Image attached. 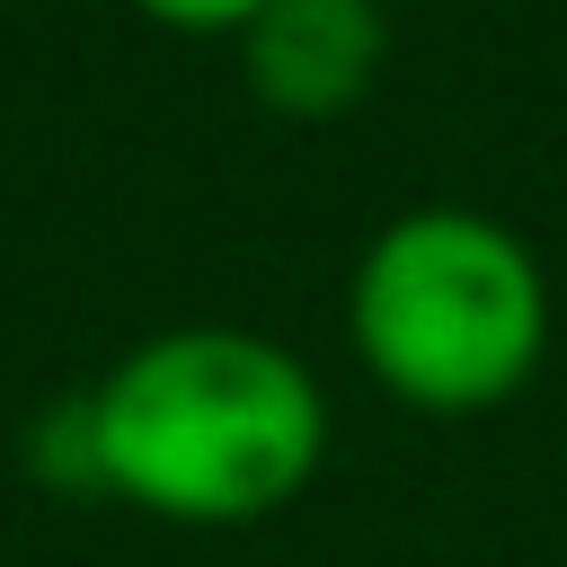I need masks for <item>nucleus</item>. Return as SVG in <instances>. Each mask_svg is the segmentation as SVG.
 <instances>
[{"label": "nucleus", "mask_w": 567, "mask_h": 567, "mask_svg": "<svg viewBox=\"0 0 567 567\" xmlns=\"http://www.w3.org/2000/svg\"><path fill=\"white\" fill-rule=\"evenodd\" d=\"M97 487L159 523H257L292 505L328 452L301 354L248 328H168L89 390Z\"/></svg>", "instance_id": "obj_1"}, {"label": "nucleus", "mask_w": 567, "mask_h": 567, "mask_svg": "<svg viewBox=\"0 0 567 567\" xmlns=\"http://www.w3.org/2000/svg\"><path fill=\"white\" fill-rule=\"evenodd\" d=\"M346 319L381 390L416 408H496L540 363L549 284L505 221L425 204L363 248Z\"/></svg>", "instance_id": "obj_2"}, {"label": "nucleus", "mask_w": 567, "mask_h": 567, "mask_svg": "<svg viewBox=\"0 0 567 567\" xmlns=\"http://www.w3.org/2000/svg\"><path fill=\"white\" fill-rule=\"evenodd\" d=\"M381 0H266L248 44V89L275 115H346L381 71Z\"/></svg>", "instance_id": "obj_3"}, {"label": "nucleus", "mask_w": 567, "mask_h": 567, "mask_svg": "<svg viewBox=\"0 0 567 567\" xmlns=\"http://www.w3.org/2000/svg\"><path fill=\"white\" fill-rule=\"evenodd\" d=\"M133 9L177 27V35H248L266 18V0H133Z\"/></svg>", "instance_id": "obj_4"}]
</instances>
